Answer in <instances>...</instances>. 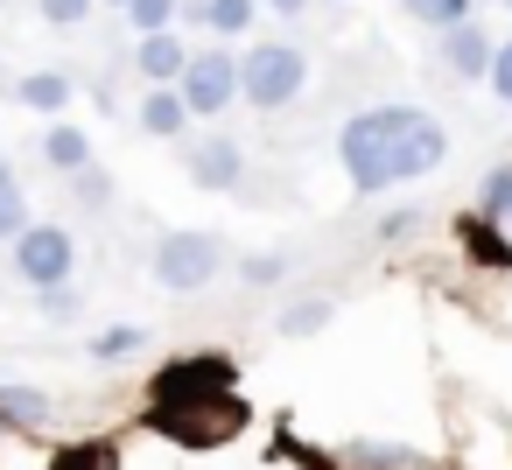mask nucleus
Masks as SVG:
<instances>
[{
	"label": "nucleus",
	"instance_id": "nucleus-1",
	"mask_svg": "<svg viewBox=\"0 0 512 470\" xmlns=\"http://www.w3.org/2000/svg\"><path fill=\"white\" fill-rule=\"evenodd\" d=\"M337 162H344V183L358 197H379V190H400V183L442 169L449 134L421 106H365L337 127Z\"/></svg>",
	"mask_w": 512,
	"mask_h": 470
},
{
	"label": "nucleus",
	"instance_id": "nucleus-2",
	"mask_svg": "<svg viewBox=\"0 0 512 470\" xmlns=\"http://www.w3.org/2000/svg\"><path fill=\"white\" fill-rule=\"evenodd\" d=\"M302 85H309V57H302L295 43H253V50L239 57V99H246L253 113L295 106Z\"/></svg>",
	"mask_w": 512,
	"mask_h": 470
},
{
	"label": "nucleus",
	"instance_id": "nucleus-3",
	"mask_svg": "<svg viewBox=\"0 0 512 470\" xmlns=\"http://www.w3.org/2000/svg\"><path fill=\"white\" fill-rule=\"evenodd\" d=\"M239 379V358L225 351H190V358H169L155 379H148V400L155 407H197V400H225Z\"/></svg>",
	"mask_w": 512,
	"mask_h": 470
},
{
	"label": "nucleus",
	"instance_id": "nucleus-4",
	"mask_svg": "<svg viewBox=\"0 0 512 470\" xmlns=\"http://www.w3.org/2000/svg\"><path fill=\"white\" fill-rule=\"evenodd\" d=\"M218 267H225V239H218V232H162V239H155V281H162L169 295L211 288Z\"/></svg>",
	"mask_w": 512,
	"mask_h": 470
},
{
	"label": "nucleus",
	"instance_id": "nucleus-5",
	"mask_svg": "<svg viewBox=\"0 0 512 470\" xmlns=\"http://www.w3.org/2000/svg\"><path fill=\"white\" fill-rule=\"evenodd\" d=\"M176 99H183L190 120H218L239 99V57L232 50H190V64L176 78Z\"/></svg>",
	"mask_w": 512,
	"mask_h": 470
},
{
	"label": "nucleus",
	"instance_id": "nucleus-6",
	"mask_svg": "<svg viewBox=\"0 0 512 470\" xmlns=\"http://www.w3.org/2000/svg\"><path fill=\"white\" fill-rule=\"evenodd\" d=\"M15 274L43 295V288H71V274H78V239L64 232V225H29L22 239H15Z\"/></svg>",
	"mask_w": 512,
	"mask_h": 470
},
{
	"label": "nucleus",
	"instance_id": "nucleus-7",
	"mask_svg": "<svg viewBox=\"0 0 512 470\" xmlns=\"http://www.w3.org/2000/svg\"><path fill=\"white\" fill-rule=\"evenodd\" d=\"M148 421H155L162 435H176V442H197V449H204V442H225V435L246 421V407L225 393V400H197V407H155Z\"/></svg>",
	"mask_w": 512,
	"mask_h": 470
},
{
	"label": "nucleus",
	"instance_id": "nucleus-8",
	"mask_svg": "<svg viewBox=\"0 0 512 470\" xmlns=\"http://www.w3.org/2000/svg\"><path fill=\"white\" fill-rule=\"evenodd\" d=\"M183 169H190V183L197 190H239L246 183V148L232 141V134H197L190 148H183Z\"/></svg>",
	"mask_w": 512,
	"mask_h": 470
},
{
	"label": "nucleus",
	"instance_id": "nucleus-9",
	"mask_svg": "<svg viewBox=\"0 0 512 470\" xmlns=\"http://www.w3.org/2000/svg\"><path fill=\"white\" fill-rule=\"evenodd\" d=\"M183 64H190V43H183L176 29H162V36H141V43H134V71L148 78V92H169V85L183 78Z\"/></svg>",
	"mask_w": 512,
	"mask_h": 470
},
{
	"label": "nucleus",
	"instance_id": "nucleus-10",
	"mask_svg": "<svg viewBox=\"0 0 512 470\" xmlns=\"http://www.w3.org/2000/svg\"><path fill=\"white\" fill-rule=\"evenodd\" d=\"M491 57H498V43H491L477 22H463V29L442 36V64H449L456 78H491Z\"/></svg>",
	"mask_w": 512,
	"mask_h": 470
},
{
	"label": "nucleus",
	"instance_id": "nucleus-11",
	"mask_svg": "<svg viewBox=\"0 0 512 470\" xmlns=\"http://www.w3.org/2000/svg\"><path fill=\"white\" fill-rule=\"evenodd\" d=\"M36 148H43V162H50L57 176H78V169H92V134H85V127H71V120H50Z\"/></svg>",
	"mask_w": 512,
	"mask_h": 470
},
{
	"label": "nucleus",
	"instance_id": "nucleus-12",
	"mask_svg": "<svg viewBox=\"0 0 512 470\" xmlns=\"http://www.w3.org/2000/svg\"><path fill=\"white\" fill-rule=\"evenodd\" d=\"M456 239H463V253H470L477 267H498V274L512 267V239H505L484 211H463V218H456Z\"/></svg>",
	"mask_w": 512,
	"mask_h": 470
},
{
	"label": "nucleus",
	"instance_id": "nucleus-13",
	"mask_svg": "<svg viewBox=\"0 0 512 470\" xmlns=\"http://www.w3.org/2000/svg\"><path fill=\"white\" fill-rule=\"evenodd\" d=\"M71 92H78L71 71H29V78L15 85V99H22L29 113H43V120H57V113L71 106Z\"/></svg>",
	"mask_w": 512,
	"mask_h": 470
},
{
	"label": "nucleus",
	"instance_id": "nucleus-14",
	"mask_svg": "<svg viewBox=\"0 0 512 470\" xmlns=\"http://www.w3.org/2000/svg\"><path fill=\"white\" fill-rule=\"evenodd\" d=\"M141 134H155V141H183V134H190V113H183L176 85H169V92H148V99H141Z\"/></svg>",
	"mask_w": 512,
	"mask_h": 470
},
{
	"label": "nucleus",
	"instance_id": "nucleus-15",
	"mask_svg": "<svg viewBox=\"0 0 512 470\" xmlns=\"http://www.w3.org/2000/svg\"><path fill=\"white\" fill-rule=\"evenodd\" d=\"M330 316H337V309H330V295H302V302H288V309L274 316V330H281V337H316Z\"/></svg>",
	"mask_w": 512,
	"mask_h": 470
},
{
	"label": "nucleus",
	"instance_id": "nucleus-16",
	"mask_svg": "<svg viewBox=\"0 0 512 470\" xmlns=\"http://www.w3.org/2000/svg\"><path fill=\"white\" fill-rule=\"evenodd\" d=\"M253 15H260V0H204V29H211V36H225V43H232V36H246V29H253Z\"/></svg>",
	"mask_w": 512,
	"mask_h": 470
},
{
	"label": "nucleus",
	"instance_id": "nucleus-17",
	"mask_svg": "<svg viewBox=\"0 0 512 470\" xmlns=\"http://www.w3.org/2000/svg\"><path fill=\"white\" fill-rule=\"evenodd\" d=\"M0 421H22V428L50 421V393H36V386H0Z\"/></svg>",
	"mask_w": 512,
	"mask_h": 470
},
{
	"label": "nucleus",
	"instance_id": "nucleus-18",
	"mask_svg": "<svg viewBox=\"0 0 512 470\" xmlns=\"http://www.w3.org/2000/svg\"><path fill=\"white\" fill-rule=\"evenodd\" d=\"M50 470H120V449L113 442H71L50 456Z\"/></svg>",
	"mask_w": 512,
	"mask_h": 470
},
{
	"label": "nucleus",
	"instance_id": "nucleus-19",
	"mask_svg": "<svg viewBox=\"0 0 512 470\" xmlns=\"http://www.w3.org/2000/svg\"><path fill=\"white\" fill-rule=\"evenodd\" d=\"M407 15L449 36V29H463V22H470V0H407Z\"/></svg>",
	"mask_w": 512,
	"mask_h": 470
},
{
	"label": "nucleus",
	"instance_id": "nucleus-20",
	"mask_svg": "<svg viewBox=\"0 0 512 470\" xmlns=\"http://www.w3.org/2000/svg\"><path fill=\"white\" fill-rule=\"evenodd\" d=\"M141 344H148V330H141V323H120V330H99V337H92V358H99V365H120V358L141 351Z\"/></svg>",
	"mask_w": 512,
	"mask_h": 470
},
{
	"label": "nucleus",
	"instance_id": "nucleus-21",
	"mask_svg": "<svg viewBox=\"0 0 512 470\" xmlns=\"http://www.w3.org/2000/svg\"><path fill=\"white\" fill-rule=\"evenodd\" d=\"M477 211H484L498 232L512 225V169H491V176H484V197H477Z\"/></svg>",
	"mask_w": 512,
	"mask_h": 470
},
{
	"label": "nucleus",
	"instance_id": "nucleus-22",
	"mask_svg": "<svg viewBox=\"0 0 512 470\" xmlns=\"http://www.w3.org/2000/svg\"><path fill=\"white\" fill-rule=\"evenodd\" d=\"M176 15H183V0H134V8H127V22H134L141 36H162V29H176Z\"/></svg>",
	"mask_w": 512,
	"mask_h": 470
},
{
	"label": "nucleus",
	"instance_id": "nucleus-23",
	"mask_svg": "<svg viewBox=\"0 0 512 470\" xmlns=\"http://www.w3.org/2000/svg\"><path fill=\"white\" fill-rule=\"evenodd\" d=\"M36 218H29V197H22V183H0V239H22Z\"/></svg>",
	"mask_w": 512,
	"mask_h": 470
},
{
	"label": "nucleus",
	"instance_id": "nucleus-24",
	"mask_svg": "<svg viewBox=\"0 0 512 470\" xmlns=\"http://www.w3.org/2000/svg\"><path fill=\"white\" fill-rule=\"evenodd\" d=\"M71 197H78L85 211H106V204H113V176L92 162V169H78V176H71Z\"/></svg>",
	"mask_w": 512,
	"mask_h": 470
},
{
	"label": "nucleus",
	"instance_id": "nucleus-25",
	"mask_svg": "<svg viewBox=\"0 0 512 470\" xmlns=\"http://www.w3.org/2000/svg\"><path fill=\"white\" fill-rule=\"evenodd\" d=\"M36 309H43L50 323H78V309H85V295H78V288H43V295H36Z\"/></svg>",
	"mask_w": 512,
	"mask_h": 470
},
{
	"label": "nucleus",
	"instance_id": "nucleus-26",
	"mask_svg": "<svg viewBox=\"0 0 512 470\" xmlns=\"http://www.w3.org/2000/svg\"><path fill=\"white\" fill-rule=\"evenodd\" d=\"M281 274H288L281 253H253V260H239V281H253V288H274Z\"/></svg>",
	"mask_w": 512,
	"mask_h": 470
},
{
	"label": "nucleus",
	"instance_id": "nucleus-27",
	"mask_svg": "<svg viewBox=\"0 0 512 470\" xmlns=\"http://www.w3.org/2000/svg\"><path fill=\"white\" fill-rule=\"evenodd\" d=\"M92 8H99V0H43V22H50V29H78Z\"/></svg>",
	"mask_w": 512,
	"mask_h": 470
},
{
	"label": "nucleus",
	"instance_id": "nucleus-28",
	"mask_svg": "<svg viewBox=\"0 0 512 470\" xmlns=\"http://www.w3.org/2000/svg\"><path fill=\"white\" fill-rule=\"evenodd\" d=\"M484 85H491V92H498V99L512 106V36L498 43V57H491V78H484Z\"/></svg>",
	"mask_w": 512,
	"mask_h": 470
},
{
	"label": "nucleus",
	"instance_id": "nucleus-29",
	"mask_svg": "<svg viewBox=\"0 0 512 470\" xmlns=\"http://www.w3.org/2000/svg\"><path fill=\"white\" fill-rule=\"evenodd\" d=\"M407 232H421V211H386L379 239H407Z\"/></svg>",
	"mask_w": 512,
	"mask_h": 470
},
{
	"label": "nucleus",
	"instance_id": "nucleus-30",
	"mask_svg": "<svg viewBox=\"0 0 512 470\" xmlns=\"http://www.w3.org/2000/svg\"><path fill=\"white\" fill-rule=\"evenodd\" d=\"M267 8H274V15H302V8H309V0H267Z\"/></svg>",
	"mask_w": 512,
	"mask_h": 470
},
{
	"label": "nucleus",
	"instance_id": "nucleus-31",
	"mask_svg": "<svg viewBox=\"0 0 512 470\" xmlns=\"http://www.w3.org/2000/svg\"><path fill=\"white\" fill-rule=\"evenodd\" d=\"M0 183H15V162H8V155H0Z\"/></svg>",
	"mask_w": 512,
	"mask_h": 470
},
{
	"label": "nucleus",
	"instance_id": "nucleus-32",
	"mask_svg": "<svg viewBox=\"0 0 512 470\" xmlns=\"http://www.w3.org/2000/svg\"><path fill=\"white\" fill-rule=\"evenodd\" d=\"M106 8H120V15H127V8H134V0H106Z\"/></svg>",
	"mask_w": 512,
	"mask_h": 470
},
{
	"label": "nucleus",
	"instance_id": "nucleus-33",
	"mask_svg": "<svg viewBox=\"0 0 512 470\" xmlns=\"http://www.w3.org/2000/svg\"><path fill=\"white\" fill-rule=\"evenodd\" d=\"M0 92H8V71H0Z\"/></svg>",
	"mask_w": 512,
	"mask_h": 470
},
{
	"label": "nucleus",
	"instance_id": "nucleus-34",
	"mask_svg": "<svg viewBox=\"0 0 512 470\" xmlns=\"http://www.w3.org/2000/svg\"><path fill=\"white\" fill-rule=\"evenodd\" d=\"M505 8H512V0H505Z\"/></svg>",
	"mask_w": 512,
	"mask_h": 470
}]
</instances>
